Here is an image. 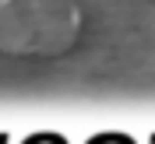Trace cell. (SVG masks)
Listing matches in <instances>:
<instances>
[{
  "instance_id": "1",
  "label": "cell",
  "mask_w": 155,
  "mask_h": 144,
  "mask_svg": "<svg viewBox=\"0 0 155 144\" xmlns=\"http://www.w3.org/2000/svg\"><path fill=\"white\" fill-rule=\"evenodd\" d=\"M78 35L81 14L74 0H0V49L11 56H64Z\"/></svg>"
},
{
  "instance_id": "2",
  "label": "cell",
  "mask_w": 155,
  "mask_h": 144,
  "mask_svg": "<svg viewBox=\"0 0 155 144\" xmlns=\"http://www.w3.org/2000/svg\"><path fill=\"white\" fill-rule=\"evenodd\" d=\"M25 144H67L64 137H57V134H39V137H28Z\"/></svg>"
},
{
  "instance_id": "3",
  "label": "cell",
  "mask_w": 155,
  "mask_h": 144,
  "mask_svg": "<svg viewBox=\"0 0 155 144\" xmlns=\"http://www.w3.org/2000/svg\"><path fill=\"white\" fill-rule=\"evenodd\" d=\"M88 144H130V137H120V134H102V137H95V141H88Z\"/></svg>"
},
{
  "instance_id": "4",
  "label": "cell",
  "mask_w": 155,
  "mask_h": 144,
  "mask_svg": "<svg viewBox=\"0 0 155 144\" xmlns=\"http://www.w3.org/2000/svg\"><path fill=\"white\" fill-rule=\"evenodd\" d=\"M0 144H7V137H4V134H0Z\"/></svg>"
}]
</instances>
